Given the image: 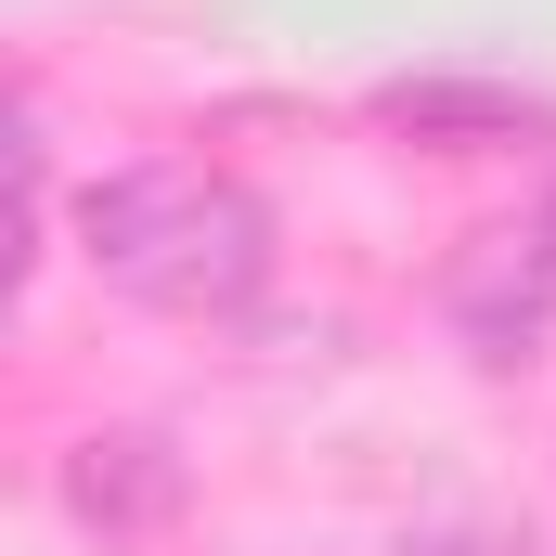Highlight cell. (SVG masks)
Returning <instances> with one entry per match:
<instances>
[{
  "instance_id": "4",
  "label": "cell",
  "mask_w": 556,
  "mask_h": 556,
  "mask_svg": "<svg viewBox=\"0 0 556 556\" xmlns=\"http://www.w3.org/2000/svg\"><path fill=\"white\" fill-rule=\"evenodd\" d=\"M389 117H402V130H453V142H518V130H544L518 91H453V78H402Z\"/></svg>"
},
{
  "instance_id": "3",
  "label": "cell",
  "mask_w": 556,
  "mask_h": 556,
  "mask_svg": "<svg viewBox=\"0 0 556 556\" xmlns=\"http://www.w3.org/2000/svg\"><path fill=\"white\" fill-rule=\"evenodd\" d=\"M65 505H78L104 544H130L155 518H181V453L142 440V427H91V440L65 453Z\"/></svg>"
},
{
  "instance_id": "1",
  "label": "cell",
  "mask_w": 556,
  "mask_h": 556,
  "mask_svg": "<svg viewBox=\"0 0 556 556\" xmlns=\"http://www.w3.org/2000/svg\"><path fill=\"white\" fill-rule=\"evenodd\" d=\"M78 247H91L104 285H130L155 311H247L273 285V220L220 168H117V181H91Z\"/></svg>"
},
{
  "instance_id": "2",
  "label": "cell",
  "mask_w": 556,
  "mask_h": 556,
  "mask_svg": "<svg viewBox=\"0 0 556 556\" xmlns=\"http://www.w3.org/2000/svg\"><path fill=\"white\" fill-rule=\"evenodd\" d=\"M440 298H453V324H466L479 363H531L544 324H556V247H544V220H531V233H479Z\"/></svg>"
},
{
  "instance_id": "5",
  "label": "cell",
  "mask_w": 556,
  "mask_h": 556,
  "mask_svg": "<svg viewBox=\"0 0 556 556\" xmlns=\"http://www.w3.org/2000/svg\"><path fill=\"white\" fill-rule=\"evenodd\" d=\"M402 556H518V544H479V531H453V544H402Z\"/></svg>"
},
{
  "instance_id": "6",
  "label": "cell",
  "mask_w": 556,
  "mask_h": 556,
  "mask_svg": "<svg viewBox=\"0 0 556 556\" xmlns=\"http://www.w3.org/2000/svg\"><path fill=\"white\" fill-rule=\"evenodd\" d=\"M544 247H556V194H544Z\"/></svg>"
}]
</instances>
